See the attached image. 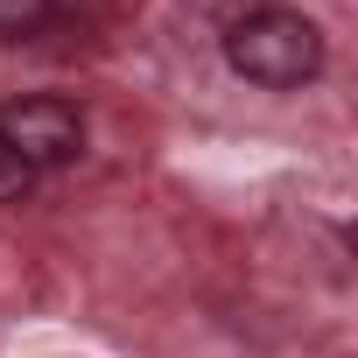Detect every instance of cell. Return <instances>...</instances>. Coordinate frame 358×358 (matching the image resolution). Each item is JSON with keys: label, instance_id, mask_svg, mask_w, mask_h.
Returning <instances> with one entry per match:
<instances>
[{"label": "cell", "instance_id": "cell-1", "mask_svg": "<svg viewBox=\"0 0 358 358\" xmlns=\"http://www.w3.org/2000/svg\"><path fill=\"white\" fill-rule=\"evenodd\" d=\"M225 64L260 92H295L323 71V29L295 8H253L225 29Z\"/></svg>", "mask_w": 358, "mask_h": 358}, {"label": "cell", "instance_id": "cell-2", "mask_svg": "<svg viewBox=\"0 0 358 358\" xmlns=\"http://www.w3.org/2000/svg\"><path fill=\"white\" fill-rule=\"evenodd\" d=\"M0 141L29 162V176L71 169V162L85 155V113H78L71 99H50V92L8 99V106H0Z\"/></svg>", "mask_w": 358, "mask_h": 358}, {"label": "cell", "instance_id": "cell-3", "mask_svg": "<svg viewBox=\"0 0 358 358\" xmlns=\"http://www.w3.org/2000/svg\"><path fill=\"white\" fill-rule=\"evenodd\" d=\"M50 22H57V0H0V43L43 36Z\"/></svg>", "mask_w": 358, "mask_h": 358}, {"label": "cell", "instance_id": "cell-4", "mask_svg": "<svg viewBox=\"0 0 358 358\" xmlns=\"http://www.w3.org/2000/svg\"><path fill=\"white\" fill-rule=\"evenodd\" d=\"M29 183H36V176H29V162H22L8 141H0V204H22V197H29Z\"/></svg>", "mask_w": 358, "mask_h": 358}]
</instances>
